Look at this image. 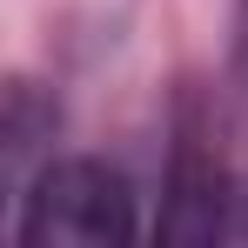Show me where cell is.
I'll return each mask as SVG.
<instances>
[{"mask_svg": "<svg viewBox=\"0 0 248 248\" xmlns=\"http://www.w3.org/2000/svg\"><path fill=\"white\" fill-rule=\"evenodd\" d=\"M20 248H121L134 242V188L108 161H47L14 202Z\"/></svg>", "mask_w": 248, "mask_h": 248, "instance_id": "cell-1", "label": "cell"}, {"mask_svg": "<svg viewBox=\"0 0 248 248\" xmlns=\"http://www.w3.org/2000/svg\"><path fill=\"white\" fill-rule=\"evenodd\" d=\"M41 141H54V108L34 94V81H14L7 87V114H0V174H7L14 202H20V188L47 168V161H34Z\"/></svg>", "mask_w": 248, "mask_h": 248, "instance_id": "cell-2", "label": "cell"}, {"mask_svg": "<svg viewBox=\"0 0 248 248\" xmlns=\"http://www.w3.org/2000/svg\"><path fill=\"white\" fill-rule=\"evenodd\" d=\"M221 242H248V174H235V188H228V215H221Z\"/></svg>", "mask_w": 248, "mask_h": 248, "instance_id": "cell-3", "label": "cell"}, {"mask_svg": "<svg viewBox=\"0 0 248 248\" xmlns=\"http://www.w3.org/2000/svg\"><path fill=\"white\" fill-rule=\"evenodd\" d=\"M235 87H242V101H248V0L235 7Z\"/></svg>", "mask_w": 248, "mask_h": 248, "instance_id": "cell-4", "label": "cell"}]
</instances>
